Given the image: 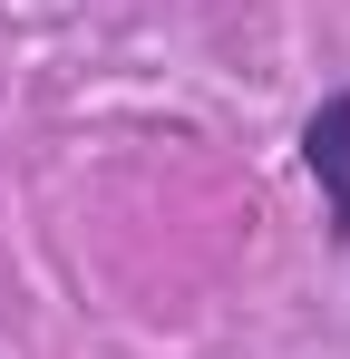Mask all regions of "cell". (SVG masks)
Listing matches in <instances>:
<instances>
[{
    "label": "cell",
    "mask_w": 350,
    "mask_h": 359,
    "mask_svg": "<svg viewBox=\"0 0 350 359\" xmlns=\"http://www.w3.org/2000/svg\"><path fill=\"white\" fill-rule=\"evenodd\" d=\"M302 165H311V184H321V224H331V243L350 252V88H331V97L302 117Z\"/></svg>",
    "instance_id": "6da1fadb"
}]
</instances>
